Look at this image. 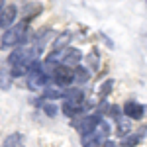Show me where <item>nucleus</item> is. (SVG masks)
Segmentation results:
<instances>
[{
  "label": "nucleus",
  "mask_w": 147,
  "mask_h": 147,
  "mask_svg": "<svg viewBox=\"0 0 147 147\" xmlns=\"http://www.w3.org/2000/svg\"><path fill=\"white\" fill-rule=\"evenodd\" d=\"M100 122H102V116L96 112H90V114H86V116H82V122L79 125V134L80 136H88L92 131H96Z\"/></svg>",
  "instance_id": "3"
},
{
  "label": "nucleus",
  "mask_w": 147,
  "mask_h": 147,
  "mask_svg": "<svg viewBox=\"0 0 147 147\" xmlns=\"http://www.w3.org/2000/svg\"><path fill=\"white\" fill-rule=\"evenodd\" d=\"M2 10H4V4H2V2H0V12H2Z\"/></svg>",
  "instance_id": "26"
},
{
  "label": "nucleus",
  "mask_w": 147,
  "mask_h": 147,
  "mask_svg": "<svg viewBox=\"0 0 147 147\" xmlns=\"http://www.w3.org/2000/svg\"><path fill=\"white\" fill-rule=\"evenodd\" d=\"M112 88H114V79H106L100 84V88H98V96H100V100H106L108 94L112 92Z\"/></svg>",
  "instance_id": "18"
},
{
  "label": "nucleus",
  "mask_w": 147,
  "mask_h": 147,
  "mask_svg": "<svg viewBox=\"0 0 147 147\" xmlns=\"http://www.w3.org/2000/svg\"><path fill=\"white\" fill-rule=\"evenodd\" d=\"M102 147H120V145H118L116 141H112V139H106V141H104V145H102Z\"/></svg>",
  "instance_id": "25"
},
{
  "label": "nucleus",
  "mask_w": 147,
  "mask_h": 147,
  "mask_svg": "<svg viewBox=\"0 0 147 147\" xmlns=\"http://www.w3.org/2000/svg\"><path fill=\"white\" fill-rule=\"evenodd\" d=\"M61 112L65 114L67 118H71V120L77 118V116H80V114H84L80 104H73V102H69V100H63V104H61Z\"/></svg>",
  "instance_id": "13"
},
{
  "label": "nucleus",
  "mask_w": 147,
  "mask_h": 147,
  "mask_svg": "<svg viewBox=\"0 0 147 147\" xmlns=\"http://www.w3.org/2000/svg\"><path fill=\"white\" fill-rule=\"evenodd\" d=\"M124 116L125 118H129L131 122H137V120H143V116H145V106H141L139 102H136V100H127L124 104Z\"/></svg>",
  "instance_id": "7"
},
{
  "label": "nucleus",
  "mask_w": 147,
  "mask_h": 147,
  "mask_svg": "<svg viewBox=\"0 0 147 147\" xmlns=\"http://www.w3.org/2000/svg\"><path fill=\"white\" fill-rule=\"evenodd\" d=\"M104 141H106V139H104L98 131H92L88 136H80V145L82 147H102Z\"/></svg>",
  "instance_id": "11"
},
{
  "label": "nucleus",
  "mask_w": 147,
  "mask_h": 147,
  "mask_svg": "<svg viewBox=\"0 0 147 147\" xmlns=\"http://www.w3.org/2000/svg\"><path fill=\"white\" fill-rule=\"evenodd\" d=\"M94 112H96V114H100V116H104V114H108V112H110V102H108V100H100Z\"/></svg>",
  "instance_id": "23"
},
{
  "label": "nucleus",
  "mask_w": 147,
  "mask_h": 147,
  "mask_svg": "<svg viewBox=\"0 0 147 147\" xmlns=\"http://www.w3.org/2000/svg\"><path fill=\"white\" fill-rule=\"evenodd\" d=\"M71 41H73V34H71V32H61V34H57V37L53 39V51H55V53H61V51L69 49Z\"/></svg>",
  "instance_id": "8"
},
{
  "label": "nucleus",
  "mask_w": 147,
  "mask_h": 147,
  "mask_svg": "<svg viewBox=\"0 0 147 147\" xmlns=\"http://www.w3.org/2000/svg\"><path fill=\"white\" fill-rule=\"evenodd\" d=\"M82 61V53H80V49L77 47H69L65 51H61V65L63 67H69V69H75L79 67V63Z\"/></svg>",
  "instance_id": "5"
},
{
  "label": "nucleus",
  "mask_w": 147,
  "mask_h": 147,
  "mask_svg": "<svg viewBox=\"0 0 147 147\" xmlns=\"http://www.w3.org/2000/svg\"><path fill=\"white\" fill-rule=\"evenodd\" d=\"M100 37H102V39H104V41H106V45H108V47H114L112 39H110V37H108V35H106V34H100Z\"/></svg>",
  "instance_id": "24"
},
{
  "label": "nucleus",
  "mask_w": 147,
  "mask_h": 147,
  "mask_svg": "<svg viewBox=\"0 0 147 147\" xmlns=\"http://www.w3.org/2000/svg\"><path fill=\"white\" fill-rule=\"evenodd\" d=\"M22 141H24V136L18 134V131H14V134H10V136L4 137L2 147H22Z\"/></svg>",
  "instance_id": "15"
},
{
  "label": "nucleus",
  "mask_w": 147,
  "mask_h": 147,
  "mask_svg": "<svg viewBox=\"0 0 147 147\" xmlns=\"http://www.w3.org/2000/svg\"><path fill=\"white\" fill-rule=\"evenodd\" d=\"M43 100H47V102H55V100H59V98H63V88H59L57 84H53V82H49L45 88H43Z\"/></svg>",
  "instance_id": "12"
},
{
  "label": "nucleus",
  "mask_w": 147,
  "mask_h": 147,
  "mask_svg": "<svg viewBox=\"0 0 147 147\" xmlns=\"http://www.w3.org/2000/svg\"><path fill=\"white\" fill-rule=\"evenodd\" d=\"M16 18H18V6L16 4H6L4 10L0 12V30H10L16 26Z\"/></svg>",
  "instance_id": "4"
},
{
  "label": "nucleus",
  "mask_w": 147,
  "mask_h": 147,
  "mask_svg": "<svg viewBox=\"0 0 147 147\" xmlns=\"http://www.w3.org/2000/svg\"><path fill=\"white\" fill-rule=\"evenodd\" d=\"M116 134L120 137H125V136H129L131 134V120L129 118H120L118 122H116Z\"/></svg>",
  "instance_id": "14"
},
{
  "label": "nucleus",
  "mask_w": 147,
  "mask_h": 147,
  "mask_svg": "<svg viewBox=\"0 0 147 147\" xmlns=\"http://www.w3.org/2000/svg\"><path fill=\"white\" fill-rule=\"evenodd\" d=\"M51 82V79L47 77L45 73H30L28 77H26V86L30 88V90H34V92H37L39 88H45L47 84Z\"/></svg>",
  "instance_id": "6"
},
{
  "label": "nucleus",
  "mask_w": 147,
  "mask_h": 147,
  "mask_svg": "<svg viewBox=\"0 0 147 147\" xmlns=\"http://www.w3.org/2000/svg\"><path fill=\"white\" fill-rule=\"evenodd\" d=\"M108 116L112 118L114 122H118L120 118H124V110H122V106H118V104H110V112Z\"/></svg>",
  "instance_id": "21"
},
{
  "label": "nucleus",
  "mask_w": 147,
  "mask_h": 147,
  "mask_svg": "<svg viewBox=\"0 0 147 147\" xmlns=\"http://www.w3.org/2000/svg\"><path fill=\"white\" fill-rule=\"evenodd\" d=\"M84 63L90 67V71H98L100 69V55H98V51H90L88 55L84 57Z\"/></svg>",
  "instance_id": "17"
},
{
  "label": "nucleus",
  "mask_w": 147,
  "mask_h": 147,
  "mask_svg": "<svg viewBox=\"0 0 147 147\" xmlns=\"http://www.w3.org/2000/svg\"><path fill=\"white\" fill-rule=\"evenodd\" d=\"M30 41V26L28 22H20L16 24L14 28L6 30L4 34L0 35V47L6 51L12 47H22Z\"/></svg>",
  "instance_id": "1"
},
{
  "label": "nucleus",
  "mask_w": 147,
  "mask_h": 147,
  "mask_svg": "<svg viewBox=\"0 0 147 147\" xmlns=\"http://www.w3.org/2000/svg\"><path fill=\"white\" fill-rule=\"evenodd\" d=\"M139 143H141V136L139 134H129V136L122 137L120 147H137Z\"/></svg>",
  "instance_id": "16"
},
{
  "label": "nucleus",
  "mask_w": 147,
  "mask_h": 147,
  "mask_svg": "<svg viewBox=\"0 0 147 147\" xmlns=\"http://www.w3.org/2000/svg\"><path fill=\"white\" fill-rule=\"evenodd\" d=\"M63 98L69 100V102H73V104H80V106H82L84 94H82V88H79V86H71V88H65V90H63Z\"/></svg>",
  "instance_id": "10"
},
{
  "label": "nucleus",
  "mask_w": 147,
  "mask_h": 147,
  "mask_svg": "<svg viewBox=\"0 0 147 147\" xmlns=\"http://www.w3.org/2000/svg\"><path fill=\"white\" fill-rule=\"evenodd\" d=\"M12 86V77L6 73H0V90H8Z\"/></svg>",
  "instance_id": "22"
},
{
  "label": "nucleus",
  "mask_w": 147,
  "mask_h": 147,
  "mask_svg": "<svg viewBox=\"0 0 147 147\" xmlns=\"http://www.w3.org/2000/svg\"><path fill=\"white\" fill-rule=\"evenodd\" d=\"M96 131H98V134H100L104 139H110V134H112V124H110L108 120H102Z\"/></svg>",
  "instance_id": "20"
},
{
  "label": "nucleus",
  "mask_w": 147,
  "mask_h": 147,
  "mask_svg": "<svg viewBox=\"0 0 147 147\" xmlns=\"http://www.w3.org/2000/svg\"><path fill=\"white\" fill-rule=\"evenodd\" d=\"M73 80H75V86L82 88V86L90 80V71L84 67V65H79V67L73 71Z\"/></svg>",
  "instance_id": "9"
},
{
  "label": "nucleus",
  "mask_w": 147,
  "mask_h": 147,
  "mask_svg": "<svg viewBox=\"0 0 147 147\" xmlns=\"http://www.w3.org/2000/svg\"><path fill=\"white\" fill-rule=\"evenodd\" d=\"M53 84H57L59 88H71V86H75V80H73V69H69V67H61L55 71V75H53Z\"/></svg>",
  "instance_id": "2"
},
{
  "label": "nucleus",
  "mask_w": 147,
  "mask_h": 147,
  "mask_svg": "<svg viewBox=\"0 0 147 147\" xmlns=\"http://www.w3.org/2000/svg\"><path fill=\"white\" fill-rule=\"evenodd\" d=\"M41 112L45 114L47 118H55L57 114L61 112V110H59V108H57V104L55 102H43V104H41Z\"/></svg>",
  "instance_id": "19"
}]
</instances>
